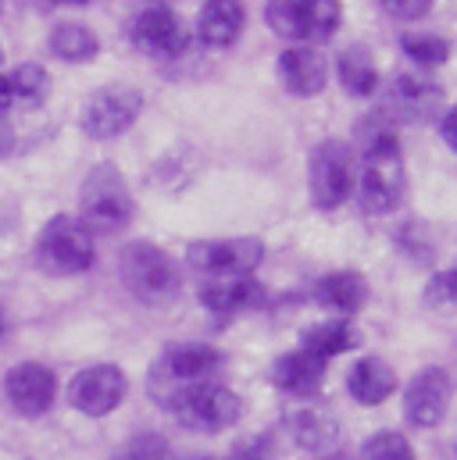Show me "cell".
<instances>
[{
  "mask_svg": "<svg viewBox=\"0 0 457 460\" xmlns=\"http://www.w3.org/2000/svg\"><path fill=\"white\" fill-rule=\"evenodd\" d=\"M404 190H408V168L400 157V143L390 128H375L361 157V182H357L361 208L368 215H390L400 208Z\"/></svg>",
  "mask_w": 457,
  "mask_h": 460,
  "instance_id": "obj_1",
  "label": "cell"
},
{
  "mask_svg": "<svg viewBox=\"0 0 457 460\" xmlns=\"http://www.w3.org/2000/svg\"><path fill=\"white\" fill-rule=\"evenodd\" d=\"M165 407L172 411V418L201 436H215L226 432L239 421L243 414V400L219 382H193V385H179L175 393L165 396Z\"/></svg>",
  "mask_w": 457,
  "mask_h": 460,
  "instance_id": "obj_2",
  "label": "cell"
},
{
  "mask_svg": "<svg viewBox=\"0 0 457 460\" xmlns=\"http://www.w3.org/2000/svg\"><path fill=\"white\" fill-rule=\"evenodd\" d=\"M118 271H121L125 289H129L136 300L150 304V307H161V304L175 300V296H179V286H183L175 261H172L161 246L143 243V239H136V243H129V246L121 250Z\"/></svg>",
  "mask_w": 457,
  "mask_h": 460,
  "instance_id": "obj_3",
  "label": "cell"
},
{
  "mask_svg": "<svg viewBox=\"0 0 457 460\" xmlns=\"http://www.w3.org/2000/svg\"><path fill=\"white\" fill-rule=\"evenodd\" d=\"M264 22L290 43H322L336 36L343 22L340 0H268Z\"/></svg>",
  "mask_w": 457,
  "mask_h": 460,
  "instance_id": "obj_4",
  "label": "cell"
},
{
  "mask_svg": "<svg viewBox=\"0 0 457 460\" xmlns=\"http://www.w3.org/2000/svg\"><path fill=\"white\" fill-rule=\"evenodd\" d=\"M79 222L90 235H114L132 222V197L112 164H101L83 182L79 197Z\"/></svg>",
  "mask_w": 457,
  "mask_h": 460,
  "instance_id": "obj_5",
  "label": "cell"
},
{
  "mask_svg": "<svg viewBox=\"0 0 457 460\" xmlns=\"http://www.w3.org/2000/svg\"><path fill=\"white\" fill-rule=\"evenodd\" d=\"M36 257L50 275H83L94 268V235L72 215H54L36 235Z\"/></svg>",
  "mask_w": 457,
  "mask_h": 460,
  "instance_id": "obj_6",
  "label": "cell"
},
{
  "mask_svg": "<svg viewBox=\"0 0 457 460\" xmlns=\"http://www.w3.org/2000/svg\"><path fill=\"white\" fill-rule=\"evenodd\" d=\"M357 186V161H354V150L340 143V139H329L322 146H315L311 154V168H308V190H311V204L318 211H336L350 200Z\"/></svg>",
  "mask_w": 457,
  "mask_h": 460,
  "instance_id": "obj_7",
  "label": "cell"
},
{
  "mask_svg": "<svg viewBox=\"0 0 457 460\" xmlns=\"http://www.w3.org/2000/svg\"><path fill=\"white\" fill-rule=\"evenodd\" d=\"M222 349L211 343H175L161 353V360H154L150 371V389L154 400L175 393L179 385H193V382H211L222 367Z\"/></svg>",
  "mask_w": 457,
  "mask_h": 460,
  "instance_id": "obj_8",
  "label": "cell"
},
{
  "mask_svg": "<svg viewBox=\"0 0 457 460\" xmlns=\"http://www.w3.org/2000/svg\"><path fill=\"white\" fill-rule=\"evenodd\" d=\"M143 111V93L136 86H101L86 97L83 104V132L94 136V139H114L121 136L125 128L136 125V118Z\"/></svg>",
  "mask_w": 457,
  "mask_h": 460,
  "instance_id": "obj_9",
  "label": "cell"
},
{
  "mask_svg": "<svg viewBox=\"0 0 457 460\" xmlns=\"http://www.w3.org/2000/svg\"><path fill=\"white\" fill-rule=\"evenodd\" d=\"M264 261V243L254 235H228V239H201L186 250V264L201 275H254Z\"/></svg>",
  "mask_w": 457,
  "mask_h": 460,
  "instance_id": "obj_10",
  "label": "cell"
},
{
  "mask_svg": "<svg viewBox=\"0 0 457 460\" xmlns=\"http://www.w3.org/2000/svg\"><path fill=\"white\" fill-rule=\"evenodd\" d=\"M125 393H129V378H125V371L118 364L83 367L68 382V403L86 418H108L112 411L121 407Z\"/></svg>",
  "mask_w": 457,
  "mask_h": 460,
  "instance_id": "obj_11",
  "label": "cell"
},
{
  "mask_svg": "<svg viewBox=\"0 0 457 460\" xmlns=\"http://www.w3.org/2000/svg\"><path fill=\"white\" fill-rule=\"evenodd\" d=\"M4 396L22 418H43L58 396V375L40 360H22L4 375Z\"/></svg>",
  "mask_w": 457,
  "mask_h": 460,
  "instance_id": "obj_12",
  "label": "cell"
},
{
  "mask_svg": "<svg viewBox=\"0 0 457 460\" xmlns=\"http://www.w3.org/2000/svg\"><path fill=\"white\" fill-rule=\"evenodd\" d=\"M132 43L143 54H150V58H179V54L190 50V29H186V22L172 7L154 4V7L136 14Z\"/></svg>",
  "mask_w": 457,
  "mask_h": 460,
  "instance_id": "obj_13",
  "label": "cell"
},
{
  "mask_svg": "<svg viewBox=\"0 0 457 460\" xmlns=\"http://www.w3.org/2000/svg\"><path fill=\"white\" fill-rule=\"evenodd\" d=\"M451 407V375L444 367H426L411 378L404 393V414L415 429H436Z\"/></svg>",
  "mask_w": 457,
  "mask_h": 460,
  "instance_id": "obj_14",
  "label": "cell"
},
{
  "mask_svg": "<svg viewBox=\"0 0 457 460\" xmlns=\"http://www.w3.org/2000/svg\"><path fill=\"white\" fill-rule=\"evenodd\" d=\"M444 111V86L426 75H397L386 90V115L400 121H429Z\"/></svg>",
  "mask_w": 457,
  "mask_h": 460,
  "instance_id": "obj_15",
  "label": "cell"
},
{
  "mask_svg": "<svg viewBox=\"0 0 457 460\" xmlns=\"http://www.w3.org/2000/svg\"><path fill=\"white\" fill-rule=\"evenodd\" d=\"M279 83L293 97H318L329 83V65L311 43H297L279 54Z\"/></svg>",
  "mask_w": 457,
  "mask_h": 460,
  "instance_id": "obj_16",
  "label": "cell"
},
{
  "mask_svg": "<svg viewBox=\"0 0 457 460\" xmlns=\"http://www.w3.org/2000/svg\"><path fill=\"white\" fill-rule=\"evenodd\" d=\"M326 371H329V360H322V357L308 353L304 346H297V349L282 353L272 364L268 378H272L275 389H282L290 396H315L322 389V382H326Z\"/></svg>",
  "mask_w": 457,
  "mask_h": 460,
  "instance_id": "obj_17",
  "label": "cell"
},
{
  "mask_svg": "<svg viewBox=\"0 0 457 460\" xmlns=\"http://www.w3.org/2000/svg\"><path fill=\"white\" fill-rule=\"evenodd\" d=\"M264 300V286L254 275H211L201 286V304L215 314H239Z\"/></svg>",
  "mask_w": 457,
  "mask_h": 460,
  "instance_id": "obj_18",
  "label": "cell"
},
{
  "mask_svg": "<svg viewBox=\"0 0 457 460\" xmlns=\"http://www.w3.org/2000/svg\"><path fill=\"white\" fill-rule=\"evenodd\" d=\"M243 22H246L243 0H204L197 14V40L208 50H226L243 36Z\"/></svg>",
  "mask_w": 457,
  "mask_h": 460,
  "instance_id": "obj_19",
  "label": "cell"
},
{
  "mask_svg": "<svg viewBox=\"0 0 457 460\" xmlns=\"http://www.w3.org/2000/svg\"><path fill=\"white\" fill-rule=\"evenodd\" d=\"M286 429L293 436L297 447L311 450V454H326L340 443V421L329 407H318V403H308V407H297L286 414Z\"/></svg>",
  "mask_w": 457,
  "mask_h": 460,
  "instance_id": "obj_20",
  "label": "cell"
},
{
  "mask_svg": "<svg viewBox=\"0 0 457 460\" xmlns=\"http://www.w3.org/2000/svg\"><path fill=\"white\" fill-rule=\"evenodd\" d=\"M346 389L361 407H379L397 393V371L382 357H361L346 375Z\"/></svg>",
  "mask_w": 457,
  "mask_h": 460,
  "instance_id": "obj_21",
  "label": "cell"
},
{
  "mask_svg": "<svg viewBox=\"0 0 457 460\" xmlns=\"http://www.w3.org/2000/svg\"><path fill=\"white\" fill-rule=\"evenodd\" d=\"M315 304L329 307L336 314H357L368 304V282H364L361 271H333V275L318 279Z\"/></svg>",
  "mask_w": 457,
  "mask_h": 460,
  "instance_id": "obj_22",
  "label": "cell"
},
{
  "mask_svg": "<svg viewBox=\"0 0 457 460\" xmlns=\"http://www.w3.org/2000/svg\"><path fill=\"white\" fill-rule=\"evenodd\" d=\"M336 79L350 97H372L379 90V68L368 47H346L336 58Z\"/></svg>",
  "mask_w": 457,
  "mask_h": 460,
  "instance_id": "obj_23",
  "label": "cell"
},
{
  "mask_svg": "<svg viewBox=\"0 0 457 460\" xmlns=\"http://www.w3.org/2000/svg\"><path fill=\"white\" fill-rule=\"evenodd\" d=\"M47 43H50V54L61 58V61H68V65H86V61H94L101 54V36L90 25H83V22H61V25H54V32H50Z\"/></svg>",
  "mask_w": 457,
  "mask_h": 460,
  "instance_id": "obj_24",
  "label": "cell"
},
{
  "mask_svg": "<svg viewBox=\"0 0 457 460\" xmlns=\"http://www.w3.org/2000/svg\"><path fill=\"white\" fill-rule=\"evenodd\" d=\"M357 343H361V336H357V329L346 325V322H322V325H311V329L304 332V340H300V346H304L308 353H315V357H322V360L340 357V353L354 349Z\"/></svg>",
  "mask_w": 457,
  "mask_h": 460,
  "instance_id": "obj_25",
  "label": "cell"
},
{
  "mask_svg": "<svg viewBox=\"0 0 457 460\" xmlns=\"http://www.w3.org/2000/svg\"><path fill=\"white\" fill-rule=\"evenodd\" d=\"M400 47L418 68H440L451 61V40H444L436 32H408L400 40Z\"/></svg>",
  "mask_w": 457,
  "mask_h": 460,
  "instance_id": "obj_26",
  "label": "cell"
},
{
  "mask_svg": "<svg viewBox=\"0 0 457 460\" xmlns=\"http://www.w3.org/2000/svg\"><path fill=\"white\" fill-rule=\"evenodd\" d=\"M11 79V93L14 101H22L25 108H40L47 97H50V75L43 65H18Z\"/></svg>",
  "mask_w": 457,
  "mask_h": 460,
  "instance_id": "obj_27",
  "label": "cell"
},
{
  "mask_svg": "<svg viewBox=\"0 0 457 460\" xmlns=\"http://www.w3.org/2000/svg\"><path fill=\"white\" fill-rule=\"evenodd\" d=\"M361 460H418V457H415V447L408 443V436H400V432H375L364 443Z\"/></svg>",
  "mask_w": 457,
  "mask_h": 460,
  "instance_id": "obj_28",
  "label": "cell"
},
{
  "mask_svg": "<svg viewBox=\"0 0 457 460\" xmlns=\"http://www.w3.org/2000/svg\"><path fill=\"white\" fill-rule=\"evenodd\" d=\"M112 460H175L168 439L154 436V432H143V436H132Z\"/></svg>",
  "mask_w": 457,
  "mask_h": 460,
  "instance_id": "obj_29",
  "label": "cell"
},
{
  "mask_svg": "<svg viewBox=\"0 0 457 460\" xmlns=\"http://www.w3.org/2000/svg\"><path fill=\"white\" fill-rule=\"evenodd\" d=\"M426 300H429L433 307H457V264L451 271H440V275L429 279Z\"/></svg>",
  "mask_w": 457,
  "mask_h": 460,
  "instance_id": "obj_30",
  "label": "cell"
},
{
  "mask_svg": "<svg viewBox=\"0 0 457 460\" xmlns=\"http://www.w3.org/2000/svg\"><path fill=\"white\" fill-rule=\"evenodd\" d=\"M436 0H379V7L400 22H415V18H426L433 11Z\"/></svg>",
  "mask_w": 457,
  "mask_h": 460,
  "instance_id": "obj_31",
  "label": "cell"
},
{
  "mask_svg": "<svg viewBox=\"0 0 457 460\" xmlns=\"http://www.w3.org/2000/svg\"><path fill=\"white\" fill-rule=\"evenodd\" d=\"M440 132H444V139H447V143H451V146L457 150V104L451 108V111H447V115H444V125H440Z\"/></svg>",
  "mask_w": 457,
  "mask_h": 460,
  "instance_id": "obj_32",
  "label": "cell"
},
{
  "mask_svg": "<svg viewBox=\"0 0 457 460\" xmlns=\"http://www.w3.org/2000/svg\"><path fill=\"white\" fill-rule=\"evenodd\" d=\"M11 150H14V132H11V125H4V118H0V161H4Z\"/></svg>",
  "mask_w": 457,
  "mask_h": 460,
  "instance_id": "obj_33",
  "label": "cell"
},
{
  "mask_svg": "<svg viewBox=\"0 0 457 460\" xmlns=\"http://www.w3.org/2000/svg\"><path fill=\"white\" fill-rule=\"evenodd\" d=\"M14 104V93H11V79L7 75H0V118H4V111Z\"/></svg>",
  "mask_w": 457,
  "mask_h": 460,
  "instance_id": "obj_34",
  "label": "cell"
},
{
  "mask_svg": "<svg viewBox=\"0 0 457 460\" xmlns=\"http://www.w3.org/2000/svg\"><path fill=\"white\" fill-rule=\"evenodd\" d=\"M4 336H7V314H4V307H0V343H4Z\"/></svg>",
  "mask_w": 457,
  "mask_h": 460,
  "instance_id": "obj_35",
  "label": "cell"
},
{
  "mask_svg": "<svg viewBox=\"0 0 457 460\" xmlns=\"http://www.w3.org/2000/svg\"><path fill=\"white\" fill-rule=\"evenodd\" d=\"M50 4H72V7H79V4H90V0H50Z\"/></svg>",
  "mask_w": 457,
  "mask_h": 460,
  "instance_id": "obj_36",
  "label": "cell"
},
{
  "mask_svg": "<svg viewBox=\"0 0 457 460\" xmlns=\"http://www.w3.org/2000/svg\"><path fill=\"white\" fill-rule=\"evenodd\" d=\"M0 7H4V0H0Z\"/></svg>",
  "mask_w": 457,
  "mask_h": 460,
  "instance_id": "obj_37",
  "label": "cell"
}]
</instances>
